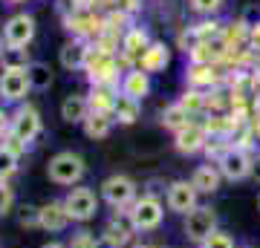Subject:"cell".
<instances>
[{"label":"cell","mask_w":260,"mask_h":248,"mask_svg":"<svg viewBox=\"0 0 260 248\" xmlns=\"http://www.w3.org/2000/svg\"><path fill=\"white\" fill-rule=\"evenodd\" d=\"M29 81H32V90L44 92L52 87V69H49V64H44V61H32L29 64Z\"/></svg>","instance_id":"obj_26"},{"label":"cell","mask_w":260,"mask_h":248,"mask_svg":"<svg viewBox=\"0 0 260 248\" xmlns=\"http://www.w3.org/2000/svg\"><path fill=\"white\" fill-rule=\"evenodd\" d=\"M182 231H185V237L191 239V242L203 245L205 239H208L214 231H217V214H214L211 208L200 205L197 211H191V214L185 217V222H182Z\"/></svg>","instance_id":"obj_8"},{"label":"cell","mask_w":260,"mask_h":248,"mask_svg":"<svg viewBox=\"0 0 260 248\" xmlns=\"http://www.w3.org/2000/svg\"><path fill=\"white\" fill-rule=\"evenodd\" d=\"M121 12H127V15H133V12H139V0H119L116 3Z\"/></svg>","instance_id":"obj_35"},{"label":"cell","mask_w":260,"mask_h":248,"mask_svg":"<svg viewBox=\"0 0 260 248\" xmlns=\"http://www.w3.org/2000/svg\"><path fill=\"white\" fill-rule=\"evenodd\" d=\"M32 38H35V18L26 12H18L3 23V44L12 49H26Z\"/></svg>","instance_id":"obj_7"},{"label":"cell","mask_w":260,"mask_h":248,"mask_svg":"<svg viewBox=\"0 0 260 248\" xmlns=\"http://www.w3.org/2000/svg\"><path fill=\"white\" fill-rule=\"evenodd\" d=\"M191 185H194L200 193H217L220 185H223V173H220V167L214 165V162H205V165H200L194 170Z\"/></svg>","instance_id":"obj_18"},{"label":"cell","mask_w":260,"mask_h":248,"mask_svg":"<svg viewBox=\"0 0 260 248\" xmlns=\"http://www.w3.org/2000/svg\"><path fill=\"white\" fill-rule=\"evenodd\" d=\"M102 199L110 205V208H116V211L130 208V205L139 199V196H136V182H133L130 176H124V173L107 176V179L102 182Z\"/></svg>","instance_id":"obj_4"},{"label":"cell","mask_w":260,"mask_h":248,"mask_svg":"<svg viewBox=\"0 0 260 248\" xmlns=\"http://www.w3.org/2000/svg\"><path fill=\"white\" fill-rule=\"evenodd\" d=\"M87 116H90V101H87V95L70 92L64 101H61V119L64 121H70V124H84Z\"/></svg>","instance_id":"obj_20"},{"label":"cell","mask_w":260,"mask_h":248,"mask_svg":"<svg viewBox=\"0 0 260 248\" xmlns=\"http://www.w3.org/2000/svg\"><path fill=\"white\" fill-rule=\"evenodd\" d=\"M217 167H220L223 179L243 182V179H249L254 173V153H249V150H243L237 145H229V150L217 159Z\"/></svg>","instance_id":"obj_3"},{"label":"cell","mask_w":260,"mask_h":248,"mask_svg":"<svg viewBox=\"0 0 260 248\" xmlns=\"http://www.w3.org/2000/svg\"><path fill=\"white\" fill-rule=\"evenodd\" d=\"M18 222L23 225V228H41V208H35V205H23L18 214Z\"/></svg>","instance_id":"obj_29"},{"label":"cell","mask_w":260,"mask_h":248,"mask_svg":"<svg viewBox=\"0 0 260 248\" xmlns=\"http://www.w3.org/2000/svg\"><path fill=\"white\" fill-rule=\"evenodd\" d=\"M18 153H12L6 145H0V179L3 182H9L12 176L18 173Z\"/></svg>","instance_id":"obj_28"},{"label":"cell","mask_w":260,"mask_h":248,"mask_svg":"<svg viewBox=\"0 0 260 248\" xmlns=\"http://www.w3.org/2000/svg\"><path fill=\"white\" fill-rule=\"evenodd\" d=\"M119 92H124V95H130V98L142 101V98H145V95L150 92V75L145 73V69H139V66L127 69V73L121 75Z\"/></svg>","instance_id":"obj_17"},{"label":"cell","mask_w":260,"mask_h":248,"mask_svg":"<svg viewBox=\"0 0 260 248\" xmlns=\"http://www.w3.org/2000/svg\"><path fill=\"white\" fill-rule=\"evenodd\" d=\"M200 248H237V245H234L232 234H225V231H214V234L205 239Z\"/></svg>","instance_id":"obj_32"},{"label":"cell","mask_w":260,"mask_h":248,"mask_svg":"<svg viewBox=\"0 0 260 248\" xmlns=\"http://www.w3.org/2000/svg\"><path fill=\"white\" fill-rule=\"evenodd\" d=\"M70 222H73V217L67 214L64 199H61V202L41 205V228L44 231H49V234H61V231L70 228Z\"/></svg>","instance_id":"obj_14"},{"label":"cell","mask_w":260,"mask_h":248,"mask_svg":"<svg viewBox=\"0 0 260 248\" xmlns=\"http://www.w3.org/2000/svg\"><path fill=\"white\" fill-rule=\"evenodd\" d=\"M12 130V116L6 110H0V136H9Z\"/></svg>","instance_id":"obj_34"},{"label":"cell","mask_w":260,"mask_h":248,"mask_svg":"<svg viewBox=\"0 0 260 248\" xmlns=\"http://www.w3.org/2000/svg\"><path fill=\"white\" fill-rule=\"evenodd\" d=\"M41 113L32 107V104H26V107H20L15 116H12V130H9V136H15L18 141H23V145H32L38 136H41Z\"/></svg>","instance_id":"obj_10"},{"label":"cell","mask_w":260,"mask_h":248,"mask_svg":"<svg viewBox=\"0 0 260 248\" xmlns=\"http://www.w3.org/2000/svg\"><path fill=\"white\" fill-rule=\"evenodd\" d=\"M254 176L260 179V150H257V156H254Z\"/></svg>","instance_id":"obj_37"},{"label":"cell","mask_w":260,"mask_h":248,"mask_svg":"<svg viewBox=\"0 0 260 248\" xmlns=\"http://www.w3.org/2000/svg\"><path fill=\"white\" fill-rule=\"evenodd\" d=\"M9 3H23V0H9Z\"/></svg>","instance_id":"obj_41"},{"label":"cell","mask_w":260,"mask_h":248,"mask_svg":"<svg viewBox=\"0 0 260 248\" xmlns=\"http://www.w3.org/2000/svg\"><path fill=\"white\" fill-rule=\"evenodd\" d=\"M179 107L194 119L197 113H203L205 107H208V95H205L203 90H185L182 92V98H179Z\"/></svg>","instance_id":"obj_27"},{"label":"cell","mask_w":260,"mask_h":248,"mask_svg":"<svg viewBox=\"0 0 260 248\" xmlns=\"http://www.w3.org/2000/svg\"><path fill=\"white\" fill-rule=\"evenodd\" d=\"M127 217L136 231H156L165 220V205L159 202L153 193H145L127 208Z\"/></svg>","instance_id":"obj_2"},{"label":"cell","mask_w":260,"mask_h":248,"mask_svg":"<svg viewBox=\"0 0 260 248\" xmlns=\"http://www.w3.org/2000/svg\"><path fill=\"white\" fill-rule=\"evenodd\" d=\"M249 49L254 55H260V20H254L249 26Z\"/></svg>","instance_id":"obj_33"},{"label":"cell","mask_w":260,"mask_h":248,"mask_svg":"<svg viewBox=\"0 0 260 248\" xmlns=\"http://www.w3.org/2000/svg\"><path fill=\"white\" fill-rule=\"evenodd\" d=\"M165 205H168V211L179 214V217H188L191 211L200 208V191L191 185V179H177V182L168 185Z\"/></svg>","instance_id":"obj_6"},{"label":"cell","mask_w":260,"mask_h":248,"mask_svg":"<svg viewBox=\"0 0 260 248\" xmlns=\"http://www.w3.org/2000/svg\"><path fill=\"white\" fill-rule=\"evenodd\" d=\"M32 90V81H29V66L23 69H3L0 73V98L9 104H20Z\"/></svg>","instance_id":"obj_9"},{"label":"cell","mask_w":260,"mask_h":248,"mask_svg":"<svg viewBox=\"0 0 260 248\" xmlns=\"http://www.w3.org/2000/svg\"><path fill=\"white\" fill-rule=\"evenodd\" d=\"M225 0H191V9L197 12V15H205V18H211L214 12L223 9Z\"/></svg>","instance_id":"obj_31"},{"label":"cell","mask_w":260,"mask_h":248,"mask_svg":"<svg viewBox=\"0 0 260 248\" xmlns=\"http://www.w3.org/2000/svg\"><path fill=\"white\" fill-rule=\"evenodd\" d=\"M3 49H6V44H3V41H0V55H3Z\"/></svg>","instance_id":"obj_40"},{"label":"cell","mask_w":260,"mask_h":248,"mask_svg":"<svg viewBox=\"0 0 260 248\" xmlns=\"http://www.w3.org/2000/svg\"><path fill=\"white\" fill-rule=\"evenodd\" d=\"M208 130H205V124H197V121H191L188 127H182L179 133H174V147H177V153H182V156H194V153H203L205 145H208Z\"/></svg>","instance_id":"obj_11"},{"label":"cell","mask_w":260,"mask_h":248,"mask_svg":"<svg viewBox=\"0 0 260 248\" xmlns=\"http://www.w3.org/2000/svg\"><path fill=\"white\" fill-rule=\"evenodd\" d=\"M133 231H136V228H133V222H130L127 211H124L121 217L116 214V217H113L107 225H104L102 239H104V242H107L110 248H124L130 239H133Z\"/></svg>","instance_id":"obj_12"},{"label":"cell","mask_w":260,"mask_h":248,"mask_svg":"<svg viewBox=\"0 0 260 248\" xmlns=\"http://www.w3.org/2000/svg\"><path fill=\"white\" fill-rule=\"evenodd\" d=\"M116 98H119V90L113 87H93L87 101H90V113H104V116H113V107H116Z\"/></svg>","instance_id":"obj_22"},{"label":"cell","mask_w":260,"mask_h":248,"mask_svg":"<svg viewBox=\"0 0 260 248\" xmlns=\"http://www.w3.org/2000/svg\"><path fill=\"white\" fill-rule=\"evenodd\" d=\"M168 64H171V49H168L165 44H159V41H153V44L145 49V55L139 58V69H145L148 75L162 73Z\"/></svg>","instance_id":"obj_19"},{"label":"cell","mask_w":260,"mask_h":248,"mask_svg":"<svg viewBox=\"0 0 260 248\" xmlns=\"http://www.w3.org/2000/svg\"><path fill=\"white\" fill-rule=\"evenodd\" d=\"M87 58H90V46L84 41H67L58 52V61L67 73H75V69H84L87 66Z\"/></svg>","instance_id":"obj_16"},{"label":"cell","mask_w":260,"mask_h":248,"mask_svg":"<svg viewBox=\"0 0 260 248\" xmlns=\"http://www.w3.org/2000/svg\"><path fill=\"white\" fill-rule=\"evenodd\" d=\"M251 130H254V136H257V141H260V113L254 116V121H251Z\"/></svg>","instance_id":"obj_36"},{"label":"cell","mask_w":260,"mask_h":248,"mask_svg":"<svg viewBox=\"0 0 260 248\" xmlns=\"http://www.w3.org/2000/svg\"><path fill=\"white\" fill-rule=\"evenodd\" d=\"M162 124H165L168 130L179 133L182 127H188V124H191V116L179 107V101H174V104H168L165 110H162Z\"/></svg>","instance_id":"obj_25"},{"label":"cell","mask_w":260,"mask_h":248,"mask_svg":"<svg viewBox=\"0 0 260 248\" xmlns=\"http://www.w3.org/2000/svg\"><path fill=\"white\" fill-rule=\"evenodd\" d=\"M84 173H87V165H84V159L78 156V153H73V150L55 153V156L49 159V165H47L49 182L64 185V188H75V185L84 179Z\"/></svg>","instance_id":"obj_1"},{"label":"cell","mask_w":260,"mask_h":248,"mask_svg":"<svg viewBox=\"0 0 260 248\" xmlns=\"http://www.w3.org/2000/svg\"><path fill=\"white\" fill-rule=\"evenodd\" d=\"M41 248H70V245H64V242H47V245H41Z\"/></svg>","instance_id":"obj_38"},{"label":"cell","mask_w":260,"mask_h":248,"mask_svg":"<svg viewBox=\"0 0 260 248\" xmlns=\"http://www.w3.org/2000/svg\"><path fill=\"white\" fill-rule=\"evenodd\" d=\"M153 44L148 35V29L145 26H130L124 35H121V55H127L130 61H136L139 64V58L145 55V49Z\"/></svg>","instance_id":"obj_15"},{"label":"cell","mask_w":260,"mask_h":248,"mask_svg":"<svg viewBox=\"0 0 260 248\" xmlns=\"http://www.w3.org/2000/svg\"><path fill=\"white\" fill-rule=\"evenodd\" d=\"M257 211H260V196H257Z\"/></svg>","instance_id":"obj_42"},{"label":"cell","mask_w":260,"mask_h":248,"mask_svg":"<svg viewBox=\"0 0 260 248\" xmlns=\"http://www.w3.org/2000/svg\"><path fill=\"white\" fill-rule=\"evenodd\" d=\"M223 32H225V26L217 18H205V20H200L197 26H191V38H194L197 44H200V41H220Z\"/></svg>","instance_id":"obj_24"},{"label":"cell","mask_w":260,"mask_h":248,"mask_svg":"<svg viewBox=\"0 0 260 248\" xmlns=\"http://www.w3.org/2000/svg\"><path fill=\"white\" fill-rule=\"evenodd\" d=\"M15 208V188L0 179V217H9Z\"/></svg>","instance_id":"obj_30"},{"label":"cell","mask_w":260,"mask_h":248,"mask_svg":"<svg viewBox=\"0 0 260 248\" xmlns=\"http://www.w3.org/2000/svg\"><path fill=\"white\" fill-rule=\"evenodd\" d=\"M156 248H159V245H156Z\"/></svg>","instance_id":"obj_43"},{"label":"cell","mask_w":260,"mask_h":248,"mask_svg":"<svg viewBox=\"0 0 260 248\" xmlns=\"http://www.w3.org/2000/svg\"><path fill=\"white\" fill-rule=\"evenodd\" d=\"M113 124H116V121H113V116H104V113H90V116L84 119L81 127H84V136H87V138H95V141H99V138L110 136Z\"/></svg>","instance_id":"obj_23"},{"label":"cell","mask_w":260,"mask_h":248,"mask_svg":"<svg viewBox=\"0 0 260 248\" xmlns=\"http://www.w3.org/2000/svg\"><path fill=\"white\" fill-rule=\"evenodd\" d=\"M64 208L73 217V222H90L99 214V196L93 188L87 185H75L70 188V193L64 196Z\"/></svg>","instance_id":"obj_5"},{"label":"cell","mask_w":260,"mask_h":248,"mask_svg":"<svg viewBox=\"0 0 260 248\" xmlns=\"http://www.w3.org/2000/svg\"><path fill=\"white\" fill-rule=\"evenodd\" d=\"M130 248H156V245H148V242H133Z\"/></svg>","instance_id":"obj_39"},{"label":"cell","mask_w":260,"mask_h":248,"mask_svg":"<svg viewBox=\"0 0 260 248\" xmlns=\"http://www.w3.org/2000/svg\"><path fill=\"white\" fill-rule=\"evenodd\" d=\"M142 116V101L136 98H130L124 92H119V98H116V107H113V121H119V124H136Z\"/></svg>","instance_id":"obj_21"},{"label":"cell","mask_w":260,"mask_h":248,"mask_svg":"<svg viewBox=\"0 0 260 248\" xmlns=\"http://www.w3.org/2000/svg\"><path fill=\"white\" fill-rule=\"evenodd\" d=\"M185 81H188V90H211V87H220L223 73H220V66L191 64L185 69Z\"/></svg>","instance_id":"obj_13"}]
</instances>
